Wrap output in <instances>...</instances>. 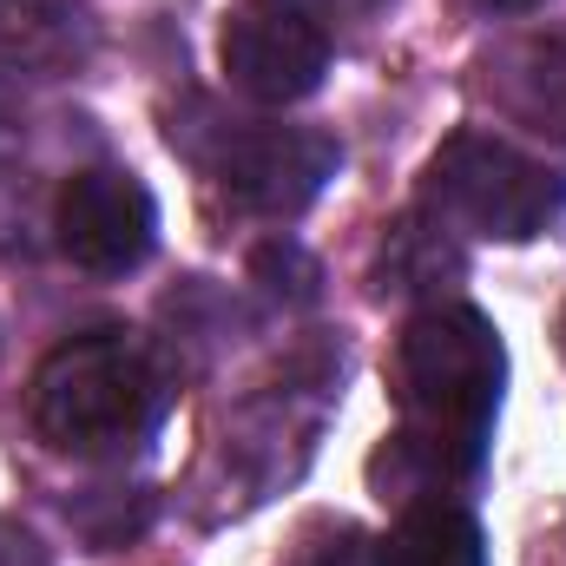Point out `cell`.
Listing matches in <instances>:
<instances>
[{
    "instance_id": "obj_1",
    "label": "cell",
    "mask_w": 566,
    "mask_h": 566,
    "mask_svg": "<svg viewBox=\"0 0 566 566\" xmlns=\"http://www.w3.org/2000/svg\"><path fill=\"white\" fill-rule=\"evenodd\" d=\"M507 349L501 329L468 303H428L396 343V409L389 434L396 481H468L488 454V428L501 409Z\"/></svg>"
},
{
    "instance_id": "obj_2",
    "label": "cell",
    "mask_w": 566,
    "mask_h": 566,
    "mask_svg": "<svg viewBox=\"0 0 566 566\" xmlns=\"http://www.w3.org/2000/svg\"><path fill=\"white\" fill-rule=\"evenodd\" d=\"M158 416H165V382L126 329L73 336L33 376V428L80 461L145 448Z\"/></svg>"
},
{
    "instance_id": "obj_3",
    "label": "cell",
    "mask_w": 566,
    "mask_h": 566,
    "mask_svg": "<svg viewBox=\"0 0 566 566\" xmlns=\"http://www.w3.org/2000/svg\"><path fill=\"white\" fill-rule=\"evenodd\" d=\"M422 205L448 231L527 244L566 211V178L494 133H454L422 171Z\"/></svg>"
},
{
    "instance_id": "obj_4",
    "label": "cell",
    "mask_w": 566,
    "mask_h": 566,
    "mask_svg": "<svg viewBox=\"0 0 566 566\" xmlns=\"http://www.w3.org/2000/svg\"><path fill=\"white\" fill-rule=\"evenodd\" d=\"M171 145H185V158L205 165L218 178V191L258 218L310 211L343 165L329 133L271 126V119H224L211 106H198V126H171Z\"/></svg>"
},
{
    "instance_id": "obj_5",
    "label": "cell",
    "mask_w": 566,
    "mask_h": 566,
    "mask_svg": "<svg viewBox=\"0 0 566 566\" xmlns=\"http://www.w3.org/2000/svg\"><path fill=\"white\" fill-rule=\"evenodd\" d=\"M224 80L258 106H296L329 73V33L296 0H238L218 27Z\"/></svg>"
},
{
    "instance_id": "obj_6",
    "label": "cell",
    "mask_w": 566,
    "mask_h": 566,
    "mask_svg": "<svg viewBox=\"0 0 566 566\" xmlns=\"http://www.w3.org/2000/svg\"><path fill=\"white\" fill-rule=\"evenodd\" d=\"M53 238H60L66 264H80L86 277H126L158 244V205H151L145 178L119 171V165H86L53 198Z\"/></svg>"
},
{
    "instance_id": "obj_7",
    "label": "cell",
    "mask_w": 566,
    "mask_h": 566,
    "mask_svg": "<svg viewBox=\"0 0 566 566\" xmlns=\"http://www.w3.org/2000/svg\"><path fill=\"white\" fill-rule=\"evenodd\" d=\"M481 73H488L481 80L488 99L521 133L566 151V27H541V33H521V40L494 46Z\"/></svg>"
},
{
    "instance_id": "obj_8",
    "label": "cell",
    "mask_w": 566,
    "mask_h": 566,
    "mask_svg": "<svg viewBox=\"0 0 566 566\" xmlns=\"http://www.w3.org/2000/svg\"><path fill=\"white\" fill-rule=\"evenodd\" d=\"M93 53V27L73 0H0V73H73Z\"/></svg>"
},
{
    "instance_id": "obj_9",
    "label": "cell",
    "mask_w": 566,
    "mask_h": 566,
    "mask_svg": "<svg viewBox=\"0 0 566 566\" xmlns=\"http://www.w3.org/2000/svg\"><path fill=\"white\" fill-rule=\"evenodd\" d=\"M461 251H454V231L441 218H396L389 238H382V258H376V290L382 296H434L461 277Z\"/></svg>"
},
{
    "instance_id": "obj_10",
    "label": "cell",
    "mask_w": 566,
    "mask_h": 566,
    "mask_svg": "<svg viewBox=\"0 0 566 566\" xmlns=\"http://www.w3.org/2000/svg\"><path fill=\"white\" fill-rule=\"evenodd\" d=\"M382 566H488V541L474 514L448 501H416L396 521V534L382 541Z\"/></svg>"
},
{
    "instance_id": "obj_11",
    "label": "cell",
    "mask_w": 566,
    "mask_h": 566,
    "mask_svg": "<svg viewBox=\"0 0 566 566\" xmlns=\"http://www.w3.org/2000/svg\"><path fill=\"white\" fill-rule=\"evenodd\" d=\"M258 277H264L271 296H290V303H310V296H316V264H310L290 238L258 251Z\"/></svg>"
},
{
    "instance_id": "obj_12",
    "label": "cell",
    "mask_w": 566,
    "mask_h": 566,
    "mask_svg": "<svg viewBox=\"0 0 566 566\" xmlns=\"http://www.w3.org/2000/svg\"><path fill=\"white\" fill-rule=\"evenodd\" d=\"M303 566H382V547L363 534V527H349V521H336L316 547H303Z\"/></svg>"
},
{
    "instance_id": "obj_13",
    "label": "cell",
    "mask_w": 566,
    "mask_h": 566,
    "mask_svg": "<svg viewBox=\"0 0 566 566\" xmlns=\"http://www.w3.org/2000/svg\"><path fill=\"white\" fill-rule=\"evenodd\" d=\"M0 566H53V560H46V547L20 521H0Z\"/></svg>"
},
{
    "instance_id": "obj_14",
    "label": "cell",
    "mask_w": 566,
    "mask_h": 566,
    "mask_svg": "<svg viewBox=\"0 0 566 566\" xmlns=\"http://www.w3.org/2000/svg\"><path fill=\"white\" fill-rule=\"evenodd\" d=\"M468 7H481V13H534L547 0H468Z\"/></svg>"
},
{
    "instance_id": "obj_15",
    "label": "cell",
    "mask_w": 566,
    "mask_h": 566,
    "mask_svg": "<svg viewBox=\"0 0 566 566\" xmlns=\"http://www.w3.org/2000/svg\"><path fill=\"white\" fill-rule=\"evenodd\" d=\"M296 7H336V13H369L376 0H296Z\"/></svg>"
},
{
    "instance_id": "obj_16",
    "label": "cell",
    "mask_w": 566,
    "mask_h": 566,
    "mask_svg": "<svg viewBox=\"0 0 566 566\" xmlns=\"http://www.w3.org/2000/svg\"><path fill=\"white\" fill-rule=\"evenodd\" d=\"M560 343H566V310H560Z\"/></svg>"
}]
</instances>
